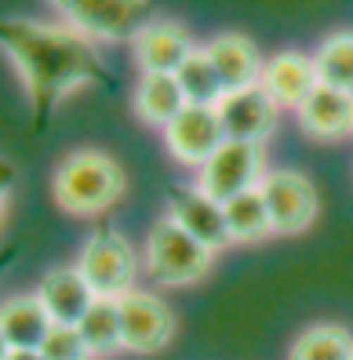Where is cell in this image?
<instances>
[{
  "label": "cell",
  "instance_id": "obj_23",
  "mask_svg": "<svg viewBox=\"0 0 353 360\" xmlns=\"http://www.w3.org/2000/svg\"><path fill=\"white\" fill-rule=\"evenodd\" d=\"M314 66H317L321 84L353 91V30H339L324 37V44L314 55Z\"/></svg>",
  "mask_w": 353,
  "mask_h": 360
},
{
  "label": "cell",
  "instance_id": "obj_24",
  "mask_svg": "<svg viewBox=\"0 0 353 360\" xmlns=\"http://www.w3.org/2000/svg\"><path fill=\"white\" fill-rule=\"evenodd\" d=\"M40 353H44V360H95V353L84 342V335L77 328H66V324H55L48 331Z\"/></svg>",
  "mask_w": 353,
  "mask_h": 360
},
{
  "label": "cell",
  "instance_id": "obj_25",
  "mask_svg": "<svg viewBox=\"0 0 353 360\" xmlns=\"http://www.w3.org/2000/svg\"><path fill=\"white\" fill-rule=\"evenodd\" d=\"M11 189H15V167L0 157V229L8 222V200H11Z\"/></svg>",
  "mask_w": 353,
  "mask_h": 360
},
{
  "label": "cell",
  "instance_id": "obj_2",
  "mask_svg": "<svg viewBox=\"0 0 353 360\" xmlns=\"http://www.w3.org/2000/svg\"><path fill=\"white\" fill-rule=\"evenodd\" d=\"M124 189H128V175H124L120 160H113L102 150H73L70 157L58 160L51 175L55 204L77 219L110 211L124 197Z\"/></svg>",
  "mask_w": 353,
  "mask_h": 360
},
{
  "label": "cell",
  "instance_id": "obj_20",
  "mask_svg": "<svg viewBox=\"0 0 353 360\" xmlns=\"http://www.w3.org/2000/svg\"><path fill=\"white\" fill-rule=\"evenodd\" d=\"M77 331L84 335L88 349L95 360H106L124 353V328H120V306L113 299H95V306L84 313V321L77 324Z\"/></svg>",
  "mask_w": 353,
  "mask_h": 360
},
{
  "label": "cell",
  "instance_id": "obj_15",
  "mask_svg": "<svg viewBox=\"0 0 353 360\" xmlns=\"http://www.w3.org/2000/svg\"><path fill=\"white\" fill-rule=\"evenodd\" d=\"M299 124L309 139L317 142H335L353 135V91L317 84V91L299 105Z\"/></svg>",
  "mask_w": 353,
  "mask_h": 360
},
{
  "label": "cell",
  "instance_id": "obj_12",
  "mask_svg": "<svg viewBox=\"0 0 353 360\" xmlns=\"http://www.w3.org/2000/svg\"><path fill=\"white\" fill-rule=\"evenodd\" d=\"M193 37L175 18H150L131 40V51L142 73H179V66L193 55Z\"/></svg>",
  "mask_w": 353,
  "mask_h": 360
},
{
  "label": "cell",
  "instance_id": "obj_9",
  "mask_svg": "<svg viewBox=\"0 0 353 360\" xmlns=\"http://www.w3.org/2000/svg\"><path fill=\"white\" fill-rule=\"evenodd\" d=\"M164 219H172L179 229H186L193 240H200L207 251L230 248V229H226V207L212 200L197 186H172L164 200Z\"/></svg>",
  "mask_w": 353,
  "mask_h": 360
},
{
  "label": "cell",
  "instance_id": "obj_3",
  "mask_svg": "<svg viewBox=\"0 0 353 360\" xmlns=\"http://www.w3.org/2000/svg\"><path fill=\"white\" fill-rule=\"evenodd\" d=\"M150 281L160 288H190L200 284L215 266V251H207L200 240H193L186 229H179L172 219H160L142 248Z\"/></svg>",
  "mask_w": 353,
  "mask_h": 360
},
{
  "label": "cell",
  "instance_id": "obj_5",
  "mask_svg": "<svg viewBox=\"0 0 353 360\" xmlns=\"http://www.w3.org/2000/svg\"><path fill=\"white\" fill-rule=\"evenodd\" d=\"M66 26L84 33L95 44L135 40L139 30L153 18L150 0H51Z\"/></svg>",
  "mask_w": 353,
  "mask_h": 360
},
{
  "label": "cell",
  "instance_id": "obj_13",
  "mask_svg": "<svg viewBox=\"0 0 353 360\" xmlns=\"http://www.w3.org/2000/svg\"><path fill=\"white\" fill-rule=\"evenodd\" d=\"M317 84H321V77L314 66V55H302V51H277L274 58H266L262 77H259V88L281 110H299L317 91Z\"/></svg>",
  "mask_w": 353,
  "mask_h": 360
},
{
  "label": "cell",
  "instance_id": "obj_1",
  "mask_svg": "<svg viewBox=\"0 0 353 360\" xmlns=\"http://www.w3.org/2000/svg\"><path fill=\"white\" fill-rule=\"evenodd\" d=\"M0 51L15 62L23 77L37 128H48L55 105L66 95L106 80L98 44L66 22L0 18Z\"/></svg>",
  "mask_w": 353,
  "mask_h": 360
},
{
  "label": "cell",
  "instance_id": "obj_10",
  "mask_svg": "<svg viewBox=\"0 0 353 360\" xmlns=\"http://www.w3.org/2000/svg\"><path fill=\"white\" fill-rule=\"evenodd\" d=\"M222 142H226V131H222L215 105H186L168 128H164L168 153L186 167H204Z\"/></svg>",
  "mask_w": 353,
  "mask_h": 360
},
{
  "label": "cell",
  "instance_id": "obj_8",
  "mask_svg": "<svg viewBox=\"0 0 353 360\" xmlns=\"http://www.w3.org/2000/svg\"><path fill=\"white\" fill-rule=\"evenodd\" d=\"M259 193L269 207V219H274L277 233H302L314 226L317 219V189L302 172H292V167H277V172H266Z\"/></svg>",
  "mask_w": 353,
  "mask_h": 360
},
{
  "label": "cell",
  "instance_id": "obj_7",
  "mask_svg": "<svg viewBox=\"0 0 353 360\" xmlns=\"http://www.w3.org/2000/svg\"><path fill=\"white\" fill-rule=\"evenodd\" d=\"M120 306V328H124V349L139 353V356H150L160 353L164 346H172V338L179 331V321L172 306L160 299L157 291L146 288H135L128 291Z\"/></svg>",
  "mask_w": 353,
  "mask_h": 360
},
{
  "label": "cell",
  "instance_id": "obj_11",
  "mask_svg": "<svg viewBox=\"0 0 353 360\" xmlns=\"http://www.w3.org/2000/svg\"><path fill=\"white\" fill-rule=\"evenodd\" d=\"M215 113L222 120L226 139L237 142H266L274 135L277 120H281V105L269 98L262 88H248V91H230L222 95Z\"/></svg>",
  "mask_w": 353,
  "mask_h": 360
},
{
  "label": "cell",
  "instance_id": "obj_27",
  "mask_svg": "<svg viewBox=\"0 0 353 360\" xmlns=\"http://www.w3.org/2000/svg\"><path fill=\"white\" fill-rule=\"evenodd\" d=\"M11 356V342L4 338V331H0V360H8Z\"/></svg>",
  "mask_w": 353,
  "mask_h": 360
},
{
  "label": "cell",
  "instance_id": "obj_21",
  "mask_svg": "<svg viewBox=\"0 0 353 360\" xmlns=\"http://www.w3.org/2000/svg\"><path fill=\"white\" fill-rule=\"evenodd\" d=\"M175 80H179V88H182V95H186L190 105H219V98L226 95L207 48H193V55L179 66Z\"/></svg>",
  "mask_w": 353,
  "mask_h": 360
},
{
  "label": "cell",
  "instance_id": "obj_28",
  "mask_svg": "<svg viewBox=\"0 0 353 360\" xmlns=\"http://www.w3.org/2000/svg\"><path fill=\"white\" fill-rule=\"evenodd\" d=\"M11 255H15V251H4V255H0V269H4V266L11 262Z\"/></svg>",
  "mask_w": 353,
  "mask_h": 360
},
{
  "label": "cell",
  "instance_id": "obj_26",
  "mask_svg": "<svg viewBox=\"0 0 353 360\" xmlns=\"http://www.w3.org/2000/svg\"><path fill=\"white\" fill-rule=\"evenodd\" d=\"M8 360H44V353L40 349H11Z\"/></svg>",
  "mask_w": 353,
  "mask_h": 360
},
{
  "label": "cell",
  "instance_id": "obj_16",
  "mask_svg": "<svg viewBox=\"0 0 353 360\" xmlns=\"http://www.w3.org/2000/svg\"><path fill=\"white\" fill-rule=\"evenodd\" d=\"M207 55L215 62V73L222 80V91H248V88H259V77L266 62L259 58V48L248 40L244 33H219L207 40Z\"/></svg>",
  "mask_w": 353,
  "mask_h": 360
},
{
  "label": "cell",
  "instance_id": "obj_19",
  "mask_svg": "<svg viewBox=\"0 0 353 360\" xmlns=\"http://www.w3.org/2000/svg\"><path fill=\"white\" fill-rule=\"evenodd\" d=\"M226 229H230V244H262L274 237V219H269V207L262 200L259 189H248V193L226 200Z\"/></svg>",
  "mask_w": 353,
  "mask_h": 360
},
{
  "label": "cell",
  "instance_id": "obj_14",
  "mask_svg": "<svg viewBox=\"0 0 353 360\" xmlns=\"http://www.w3.org/2000/svg\"><path fill=\"white\" fill-rule=\"evenodd\" d=\"M37 295H40V302H44L51 321L66 324V328H77L98 299V295L91 291V284L80 277L77 266H51L44 273V281H40Z\"/></svg>",
  "mask_w": 353,
  "mask_h": 360
},
{
  "label": "cell",
  "instance_id": "obj_18",
  "mask_svg": "<svg viewBox=\"0 0 353 360\" xmlns=\"http://www.w3.org/2000/svg\"><path fill=\"white\" fill-rule=\"evenodd\" d=\"M51 328H55V321L48 316L37 291L0 302V331L11 342V349H40Z\"/></svg>",
  "mask_w": 353,
  "mask_h": 360
},
{
  "label": "cell",
  "instance_id": "obj_17",
  "mask_svg": "<svg viewBox=\"0 0 353 360\" xmlns=\"http://www.w3.org/2000/svg\"><path fill=\"white\" fill-rule=\"evenodd\" d=\"M131 105H135V117L142 124L164 131L190 102H186L175 73H142L135 91H131Z\"/></svg>",
  "mask_w": 353,
  "mask_h": 360
},
{
  "label": "cell",
  "instance_id": "obj_6",
  "mask_svg": "<svg viewBox=\"0 0 353 360\" xmlns=\"http://www.w3.org/2000/svg\"><path fill=\"white\" fill-rule=\"evenodd\" d=\"M266 179V146L262 142H237L226 139L215 157L197 167V189H204L212 200L226 204L248 189H259Z\"/></svg>",
  "mask_w": 353,
  "mask_h": 360
},
{
  "label": "cell",
  "instance_id": "obj_22",
  "mask_svg": "<svg viewBox=\"0 0 353 360\" xmlns=\"http://www.w3.org/2000/svg\"><path fill=\"white\" fill-rule=\"evenodd\" d=\"M288 360H353V335L342 324H314L292 342Z\"/></svg>",
  "mask_w": 353,
  "mask_h": 360
},
{
  "label": "cell",
  "instance_id": "obj_4",
  "mask_svg": "<svg viewBox=\"0 0 353 360\" xmlns=\"http://www.w3.org/2000/svg\"><path fill=\"white\" fill-rule=\"evenodd\" d=\"M73 266L80 269V277L91 284L98 299L120 302L128 291H135L139 277V259L128 237H120L113 226H98L91 237L80 244Z\"/></svg>",
  "mask_w": 353,
  "mask_h": 360
}]
</instances>
